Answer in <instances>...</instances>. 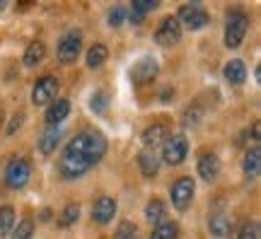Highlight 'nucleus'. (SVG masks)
<instances>
[{
  "label": "nucleus",
  "mask_w": 261,
  "mask_h": 239,
  "mask_svg": "<svg viewBox=\"0 0 261 239\" xmlns=\"http://www.w3.org/2000/svg\"><path fill=\"white\" fill-rule=\"evenodd\" d=\"M107 152V138L97 130L77 133L68 145L63 147V155L58 160V172L63 179H80L87 174Z\"/></svg>",
  "instance_id": "nucleus-1"
},
{
  "label": "nucleus",
  "mask_w": 261,
  "mask_h": 239,
  "mask_svg": "<svg viewBox=\"0 0 261 239\" xmlns=\"http://www.w3.org/2000/svg\"><path fill=\"white\" fill-rule=\"evenodd\" d=\"M247 29H249V15L244 10H230L227 12V22H225V46L227 48L242 46Z\"/></svg>",
  "instance_id": "nucleus-2"
},
{
  "label": "nucleus",
  "mask_w": 261,
  "mask_h": 239,
  "mask_svg": "<svg viewBox=\"0 0 261 239\" xmlns=\"http://www.w3.org/2000/svg\"><path fill=\"white\" fill-rule=\"evenodd\" d=\"M29 176H32V165H29L27 157H12L8 165H5V184L12 191L24 189Z\"/></svg>",
  "instance_id": "nucleus-3"
},
{
  "label": "nucleus",
  "mask_w": 261,
  "mask_h": 239,
  "mask_svg": "<svg viewBox=\"0 0 261 239\" xmlns=\"http://www.w3.org/2000/svg\"><path fill=\"white\" fill-rule=\"evenodd\" d=\"M189 155V140L187 136H167V140L162 143V160L167 165L177 167L181 165Z\"/></svg>",
  "instance_id": "nucleus-4"
},
{
  "label": "nucleus",
  "mask_w": 261,
  "mask_h": 239,
  "mask_svg": "<svg viewBox=\"0 0 261 239\" xmlns=\"http://www.w3.org/2000/svg\"><path fill=\"white\" fill-rule=\"evenodd\" d=\"M194 191H196V184L191 176H181V179H177L174 181V186H172V203H174V208L177 210H187L189 205H191V201H194Z\"/></svg>",
  "instance_id": "nucleus-5"
},
{
  "label": "nucleus",
  "mask_w": 261,
  "mask_h": 239,
  "mask_svg": "<svg viewBox=\"0 0 261 239\" xmlns=\"http://www.w3.org/2000/svg\"><path fill=\"white\" fill-rule=\"evenodd\" d=\"M56 94H58V80L54 75H44V77H39L34 90H32V101L37 107H44V104H51L56 99Z\"/></svg>",
  "instance_id": "nucleus-6"
},
{
  "label": "nucleus",
  "mask_w": 261,
  "mask_h": 239,
  "mask_svg": "<svg viewBox=\"0 0 261 239\" xmlns=\"http://www.w3.org/2000/svg\"><path fill=\"white\" fill-rule=\"evenodd\" d=\"M83 51V34L80 32H68L63 39H61V44H58V61L61 63H73L75 58L80 56Z\"/></svg>",
  "instance_id": "nucleus-7"
},
{
  "label": "nucleus",
  "mask_w": 261,
  "mask_h": 239,
  "mask_svg": "<svg viewBox=\"0 0 261 239\" xmlns=\"http://www.w3.org/2000/svg\"><path fill=\"white\" fill-rule=\"evenodd\" d=\"M177 22L179 24H184L187 29L196 32V29H203L208 24V12L201 10L198 5H184V8H179V15H177Z\"/></svg>",
  "instance_id": "nucleus-8"
},
{
  "label": "nucleus",
  "mask_w": 261,
  "mask_h": 239,
  "mask_svg": "<svg viewBox=\"0 0 261 239\" xmlns=\"http://www.w3.org/2000/svg\"><path fill=\"white\" fill-rule=\"evenodd\" d=\"M179 39H181V24L177 22V17H165L160 22L158 32H155V41L160 46H174Z\"/></svg>",
  "instance_id": "nucleus-9"
},
{
  "label": "nucleus",
  "mask_w": 261,
  "mask_h": 239,
  "mask_svg": "<svg viewBox=\"0 0 261 239\" xmlns=\"http://www.w3.org/2000/svg\"><path fill=\"white\" fill-rule=\"evenodd\" d=\"M158 70H160L158 63L145 56V58H140L138 63L130 68V80H133L136 85H148L158 77Z\"/></svg>",
  "instance_id": "nucleus-10"
},
{
  "label": "nucleus",
  "mask_w": 261,
  "mask_h": 239,
  "mask_svg": "<svg viewBox=\"0 0 261 239\" xmlns=\"http://www.w3.org/2000/svg\"><path fill=\"white\" fill-rule=\"evenodd\" d=\"M114 213H116V201L112 196H99L92 205V220L99 225H107L114 220Z\"/></svg>",
  "instance_id": "nucleus-11"
},
{
  "label": "nucleus",
  "mask_w": 261,
  "mask_h": 239,
  "mask_svg": "<svg viewBox=\"0 0 261 239\" xmlns=\"http://www.w3.org/2000/svg\"><path fill=\"white\" fill-rule=\"evenodd\" d=\"M198 174L203 181H215V176L220 174V160L213 152H201L198 155Z\"/></svg>",
  "instance_id": "nucleus-12"
},
{
  "label": "nucleus",
  "mask_w": 261,
  "mask_h": 239,
  "mask_svg": "<svg viewBox=\"0 0 261 239\" xmlns=\"http://www.w3.org/2000/svg\"><path fill=\"white\" fill-rule=\"evenodd\" d=\"M167 136H169L167 123L158 121V123H152V126H148V128L143 130V143H145L148 150H155V147H160L167 140Z\"/></svg>",
  "instance_id": "nucleus-13"
},
{
  "label": "nucleus",
  "mask_w": 261,
  "mask_h": 239,
  "mask_svg": "<svg viewBox=\"0 0 261 239\" xmlns=\"http://www.w3.org/2000/svg\"><path fill=\"white\" fill-rule=\"evenodd\" d=\"M61 136H63V130L58 128V126H48V128L44 130V136L39 138V150H41V155H54L58 143H61Z\"/></svg>",
  "instance_id": "nucleus-14"
},
{
  "label": "nucleus",
  "mask_w": 261,
  "mask_h": 239,
  "mask_svg": "<svg viewBox=\"0 0 261 239\" xmlns=\"http://www.w3.org/2000/svg\"><path fill=\"white\" fill-rule=\"evenodd\" d=\"M68 114H70V101L68 99H54L46 109V123L48 126H58Z\"/></svg>",
  "instance_id": "nucleus-15"
},
{
  "label": "nucleus",
  "mask_w": 261,
  "mask_h": 239,
  "mask_svg": "<svg viewBox=\"0 0 261 239\" xmlns=\"http://www.w3.org/2000/svg\"><path fill=\"white\" fill-rule=\"evenodd\" d=\"M138 165L145 176H155L160 172V155L155 150H143L138 155Z\"/></svg>",
  "instance_id": "nucleus-16"
},
{
  "label": "nucleus",
  "mask_w": 261,
  "mask_h": 239,
  "mask_svg": "<svg viewBox=\"0 0 261 239\" xmlns=\"http://www.w3.org/2000/svg\"><path fill=\"white\" fill-rule=\"evenodd\" d=\"M44 58H46V46H44L41 41H32L27 46V51H24V56H22V63L27 65V68H34V65H39Z\"/></svg>",
  "instance_id": "nucleus-17"
},
{
  "label": "nucleus",
  "mask_w": 261,
  "mask_h": 239,
  "mask_svg": "<svg viewBox=\"0 0 261 239\" xmlns=\"http://www.w3.org/2000/svg\"><path fill=\"white\" fill-rule=\"evenodd\" d=\"M223 73H225V80H227L230 85H242L244 80H247V68H244V63L242 61H237V58L225 65Z\"/></svg>",
  "instance_id": "nucleus-18"
},
{
  "label": "nucleus",
  "mask_w": 261,
  "mask_h": 239,
  "mask_svg": "<svg viewBox=\"0 0 261 239\" xmlns=\"http://www.w3.org/2000/svg\"><path fill=\"white\" fill-rule=\"evenodd\" d=\"M242 169H244V174L249 176V179H256V176H259V172H261V155H259V150H256V147L249 150V152L244 155Z\"/></svg>",
  "instance_id": "nucleus-19"
},
{
  "label": "nucleus",
  "mask_w": 261,
  "mask_h": 239,
  "mask_svg": "<svg viewBox=\"0 0 261 239\" xmlns=\"http://www.w3.org/2000/svg\"><path fill=\"white\" fill-rule=\"evenodd\" d=\"M158 8V0H136L133 3V8H130V22H136V24H140L143 19H145V15H148L150 10Z\"/></svg>",
  "instance_id": "nucleus-20"
},
{
  "label": "nucleus",
  "mask_w": 261,
  "mask_h": 239,
  "mask_svg": "<svg viewBox=\"0 0 261 239\" xmlns=\"http://www.w3.org/2000/svg\"><path fill=\"white\" fill-rule=\"evenodd\" d=\"M107 58H109V48L104 46V44H94V46L87 51L85 63H87V68H99V65H104Z\"/></svg>",
  "instance_id": "nucleus-21"
},
{
  "label": "nucleus",
  "mask_w": 261,
  "mask_h": 239,
  "mask_svg": "<svg viewBox=\"0 0 261 239\" xmlns=\"http://www.w3.org/2000/svg\"><path fill=\"white\" fill-rule=\"evenodd\" d=\"M177 237H179V225L169 220L155 225V230L150 234V239H177Z\"/></svg>",
  "instance_id": "nucleus-22"
},
{
  "label": "nucleus",
  "mask_w": 261,
  "mask_h": 239,
  "mask_svg": "<svg viewBox=\"0 0 261 239\" xmlns=\"http://www.w3.org/2000/svg\"><path fill=\"white\" fill-rule=\"evenodd\" d=\"M211 232H213L215 237H225L230 232V218L225 213H215L213 218H211Z\"/></svg>",
  "instance_id": "nucleus-23"
},
{
  "label": "nucleus",
  "mask_w": 261,
  "mask_h": 239,
  "mask_svg": "<svg viewBox=\"0 0 261 239\" xmlns=\"http://www.w3.org/2000/svg\"><path fill=\"white\" fill-rule=\"evenodd\" d=\"M12 227H15V210L5 205V208H0V239L8 237Z\"/></svg>",
  "instance_id": "nucleus-24"
},
{
  "label": "nucleus",
  "mask_w": 261,
  "mask_h": 239,
  "mask_svg": "<svg viewBox=\"0 0 261 239\" xmlns=\"http://www.w3.org/2000/svg\"><path fill=\"white\" fill-rule=\"evenodd\" d=\"M145 218H148L150 222H155V225H160V222H165V203L162 201H150L148 208H145Z\"/></svg>",
  "instance_id": "nucleus-25"
},
{
  "label": "nucleus",
  "mask_w": 261,
  "mask_h": 239,
  "mask_svg": "<svg viewBox=\"0 0 261 239\" xmlns=\"http://www.w3.org/2000/svg\"><path fill=\"white\" fill-rule=\"evenodd\" d=\"M12 239H32L34 234V220L32 218H24V220L17 222V227H12Z\"/></svg>",
  "instance_id": "nucleus-26"
},
{
  "label": "nucleus",
  "mask_w": 261,
  "mask_h": 239,
  "mask_svg": "<svg viewBox=\"0 0 261 239\" xmlns=\"http://www.w3.org/2000/svg\"><path fill=\"white\" fill-rule=\"evenodd\" d=\"M77 215H80L77 203H68V205L63 208V213L58 215V225H61V227H70V225L77 220Z\"/></svg>",
  "instance_id": "nucleus-27"
},
{
  "label": "nucleus",
  "mask_w": 261,
  "mask_h": 239,
  "mask_svg": "<svg viewBox=\"0 0 261 239\" xmlns=\"http://www.w3.org/2000/svg\"><path fill=\"white\" fill-rule=\"evenodd\" d=\"M237 239H259V225L256 222H244L242 230H240V234H237Z\"/></svg>",
  "instance_id": "nucleus-28"
},
{
  "label": "nucleus",
  "mask_w": 261,
  "mask_h": 239,
  "mask_svg": "<svg viewBox=\"0 0 261 239\" xmlns=\"http://www.w3.org/2000/svg\"><path fill=\"white\" fill-rule=\"evenodd\" d=\"M136 225L133 222H121L119 225V230H116V239H138V234H136Z\"/></svg>",
  "instance_id": "nucleus-29"
},
{
  "label": "nucleus",
  "mask_w": 261,
  "mask_h": 239,
  "mask_svg": "<svg viewBox=\"0 0 261 239\" xmlns=\"http://www.w3.org/2000/svg\"><path fill=\"white\" fill-rule=\"evenodd\" d=\"M107 101H109V99H107V94H104V92H94L92 99H90V109L97 111V114H102V111L107 109Z\"/></svg>",
  "instance_id": "nucleus-30"
},
{
  "label": "nucleus",
  "mask_w": 261,
  "mask_h": 239,
  "mask_svg": "<svg viewBox=\"0 0 261 239\" xmlns=\"http://www.w3.org/2000/svg\"><path fill=\"white\" fill-rule=\"evenodd\" d=\"M123 19H126V8L116 5V8L109 10V24H112V27H119Z\"/></svg>",
  "instance_id": "nucleus-31"
},
{
  "label": "nucleus",
  "mask_w": 261,
  "mask_h": 239,
  "mask_svg": "<svg viewBox=\"0 0 261 239\" xmlns=\"http://www.w3.org/2000/svg\"><path fill=\"white\" fill-rule=\"evenodd\" d=\"M22 123H24V114H15V116L10 119V126H8V130H5V133H8V136H12V133L22 126Z\"/></svg>",
  "instance_id": "nucleus-32"
}]
</instances>
